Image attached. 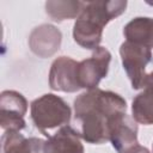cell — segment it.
<instances>
[{
	"label": "cell",
	"mask_w": 153,
	"mask_h": 153,
	"mask_svg": "<svg viewBox=\"0 0 153 153\" xmlns=\"http://www.w3.org/2000/svg\"><path fill=\"white\" fill-rule=\"evenodd\" d=\"M152 152H153V143H152Z\"/></svg>",
	"instance_id": "obj_18"
},
{
	"label": "cell",
	"mask_w": 153,
	"mask_h": 153,
	"mask_svg": "<svg viewBox=\"0 0 153 153\" xmlns=\"http://www.w3.org/2000/svg\"><path fill=\"white\" fill-rule=\"evenodd\" d=\"M126 41L153 49V18L136 17L123 27Z\"/></svg>",
	"instance_id": "obj_12"
},
{
	"label": "cell",
	"mask_w": 153,
	"mask_h": 153,
	"mask_svg": "<svg viewBox=\"0 0 153 153\" xmlns=\"http://www.w3.org/2000/svg\"><path fill=\"white\" fill-rule=\"evenodd\" d=\"M30 116L35 127L49 137L50 130L68 126L72 110L63 98L54 93H45L31 102Z\"/></svg>",
	"instance_id": "obj_3"
},
{
	"label": "cell",
	"mask_w": 153,
	"mask_h": 153,
	"mask_svg": "<svg viewBox=\"0 0 153 153\" xmlns=\"http://www.w3.org/2000/svg\"><path fill=\"white\" fill-rule=\"evenodd\" d=\"M61 31L51 24L36 26L29 36V47L31 51L41 59H47L56 54L61 47Z\"/></svg>",
	"instance_id": "obj_9"
},
{
	"label": "cell",
	"mask_w": 153,
	"mask_h": 153,
	"mask_svg": "<svg viewBox=\"0 0 153 153\" xmlns=\"http://www.w3.org/2000/svg\"><path fill=\"white\" fill-rule=\"evenodd\" d=\"M84 6L85 1L78 0H50L44 5L48 17L57 23L78 18Z\"/></svg>",
	"instance_id": "obj_13"
},
{
	"label": "cell",
	"mask_w": 153,
	"mask_h": 153,
	"mask_svg": "<svg viewBox=\"0 0 153 153\" xmlns=\"http://www.w3.org/2000/svg\"><path fill=\"white\" fill-rule=\"evenodd\" d=\"M123 0L87 1L73 25V38L81 48L94 50L103 38V29L109 22L126 12Z\"/></svg>",
	"instance_id": "obj_2"
},
{
	"label": "cell",
	"mask_w": 153,
	"mask_h": 153,
	"mask_svg": "<svg viewBox=\"0 0 153 153\" xmlns=\"http://www.w3.org/2000/svg\"><path fill=\"white\" fill-rule=\"evenodd\" d=\"M142 88H143V90H148V91H152V92H153V72H151V73H148V74L146 75Z\"/></svg>",
	"instance_id": "obj_15"
},
{
	"label": "cell",
	"mask_w": 153,
	"mask_h": 153,
	"mask_svg": "<svg viewBox=\"0 0 153 153\" xmlns=\"http://www.w3.org/2000/svg\"><path fill=\"white\" fill-rule=\"evenodd\" d=\"M134 153H151V152H149V149H148L147 147H143V146L140 145V146L137 147V149H136Z\"/></svg>",
	"instance_id": "obj_16"
},
{
	"label": "cell",
	"mask_w": 153,
	"mask_h": 153,
	"mask_svg": "<svg viewBox=\"0 0 153 153\" xmlns=\"http://www.w3.org/2000/svg\"><path fill=\"white\" fill-rule=\"evenodd\" d=\"M111 61V53L105 47H98L88 59L78 65V79L81 88H97L100 80L108 75Z\"/></svg>",
	"instance_id": "obj_5"
},
{
	"label": "cell",
	"mask_w": 153,
	"mask_h": 153,
	"mask_svg": "<svg viewBox=\"0 0 153 153\" xmlns=\"http://www.w3.org/2000/svg\"><path fill=\"white\" fill-rule=\"evenodd\" d=\"M79 62L69 56H60L55 59L49 71V86L53 91L73 93L79 91L80 84L78 79Z\"/></svg>",
	"instance_id": "obj_8"
},
{
	"label": "cell",
	"mask_w": 153,
	"mask_h": 153,
	"mask_svg": "<svg viewBox=\"0 0 153 153\" xmlns=\"http://www.w3.org/2000/svg\"><path fill=\"white\" fill-rule=\"evenodd\" d=\"M109 141L117 153H134L140 146L137 124L126 114L116 116L109 128Z\"/></svg>",
	"instance_id": "obj_7"
},
{
	"label": "cell",
	"mask_w": 153,
	"mask_h": 153,
	"mask_svg": "<svg viewBox=\"0 0 153 153\" xmlns=\"http://www.w3.org/2000/svg\"><path fill=\"white\" fill-rule=\"evenodd\" d=\"M45 140L25 137L17 130H6L1 136V153H43Z\"/></svg>",
	"instance_id": "obj_11"
},
{
	"label": "cell",
	"mask_w": 153,
	"mask_h": 153,
	"mask_svg": "<svg viewBox=\"0 0 153 153\" xmlns=\"http://www.w3.org/2000/svg\"><path fill=\"white\" fill-rule=\"evenodd\" d=\"M147 4H148V5H152V6H153V2H147Z\"/></svg>",
	"instance_id": "obj_17"
},
{
	"label": "cell",
	"mask_w": 153,
	"mask_h": 153,
	"mask_svg": "<svg viewBox=\"0 0 153 153\" xmlns=\"http://www.w3.org/2000/svg\"><path fill=\"white\" fill-rule=\"evenodd\" d=\"M27 111V100L18 91L5 90L0 94V126L6 130L20 131L26 127L24 120Z\"/></svg>",
	"instance_id": "obj_6"
},
{
	"label": "cell",
	"mask_w": 153,
	"mask_h": 153,
	"mask_svg": "<svg viewBox=\"0 0 153 153\" xmlns=\"http://www.w3.org/2000/svg\"><path fill=\"white\" fill-rule=\"evenodd\" d=\"M79 133L71 126L61 127L44 142L43 153H84Z\"/></svg>",
	"instance_id": "obj_10"
},
{
	"label": "cell",
	"mask_w": 153,
	"mask_h": 153,
	"mask_svg": "<svg viewBox=\"0 0 153 153\" xmlns=\"http://www.w3.org/2000/svg\"><path fill=\"white\" fill-rule=\"evenodd\" d=\"M120 55L122 66L130 80L131 87L134 90L142 88L147 75L146 67L153 61L152 50L143 45L124 41L120 47Z\"/></svg>",
	"instance_id": "obj_4"
},
{
	"label": "cell",
	"mask_w": 153,
	"mask_h": 153,
	"mask_svg": "<svg viewBox=\"0 0 153 153\" xmlns=\"http://www.w3.org/2000/svg\"><path fill=\"white\" fill-rule=\"evenodd\" d=\"M74 124L80 137L92 145L109 141L112 120L127 112L126 99L112 91L87 90L74 99Z\"/></svg>",
	"instance_id": "obj_1"
},
{
	"label": "cell",
	"mask_w": 153,
	"mask_h": 153,
	"mask_svg": "<svg viewBox=\"0 0 153 153\" xmlns=\"http://www.w3.org/2000/svg\"><path fill=\"white\" fill-rule=\"evenodd\" d=\"M131 117L143 126L153 124V92L143 90L131 102Z\"/></svg>",
	"instance_id": "obj_14"
}]
</instances>
